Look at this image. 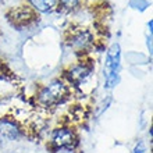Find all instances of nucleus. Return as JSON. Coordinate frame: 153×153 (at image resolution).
<instances>
[{"label": "nucleus", "mask_w": 153, "mask_h": 153, "mask_svg": "<svg viewBox=\"0 0 153 153\" xmlns=\"http://www.w3.org/2000/svg\"><path fill=\"white\" fill-rule=\"evenodd\" d=\"M70 93L68 84L63 79H53L38 91V103L43 107H53L63 103Z\"/></svg>", "instance_id": "1"}, {"label": "nucleus", "mask_w": 153, "mask_h": 153, "mask_svg": "<svg viewBox=\"0 0 153 153\" xmlns=\"http://www.w3.org/2000/svg\"><path fill=\"white\" fill-rule=\"evenodd\" d=\"M121 70V50L120 45L113 43L106 53L105 65H103V78H105V88L113 89L120 79Z\"/></svg>", "instance_id": "2"}, {"label": "nucleus", "mask_w": 153, "mask_h": 153, "mask_svg": "<svg viewBox=\"0 0 153 153\" xmlns=\"http://www.w3.org/2000/svg\"><path fill=\"white\" fill-rule=\"evenodd\" d=\"M50 141L52 145L56 148H65V149H75L78 137H76L75 131L71 127L67 125H60L52 131L50 135Z\"/></svg>", "instance_id": "3"}, {"label": "nucleus", "mask_w": 153, "mask_h": 153, "mask_svg": "<svg viewBox=\"0 0 153 153\" xmlns=\"http://www.w3.org/2000/svg\"><path fill=\"white\" fill-rule=\"evenodd\" d=\"M22 137V128L11 117L0 118V139L6 142L20 141Z\"/></svg>", "instance_id": "4"}, {"label": "nucleus", "mask_w": 153, "mask_h": 153, "mask_svg": "<svg viewBox=\"0 0 153 153\" xmlns=\"http://www.w3.org/2000/svg\"><path fill=\"white\" fill-rule=\"evenodd\" d=\"M92 65L86 64V63L75 64L67 71V81L68 84H73L74 86H81L88 82V79L92 75Z\"/></svg>", "instance_id": "5"}, {"label": "nucleus", "mask_w": 153, "mask_h": 153, "mask_svg": "<svg viewBox=\"0 0 153 153\" xmlns=\"http://www.w3.org/2000/svg\"><path fill=\"white\" fill-rule=\"evenodd\" d=\"M93 42V38H92V33L86 31V29H79L71 35L68 40V45L70 48L74 49L75 52H85L91 48V45Z\"/></svg>", "instance_id": "6"}, {"label": "nucleus", "mask_w": 153, "mask_h": 153, "mask_svg": "<svg viewBox=\"0 0 153 153\" xmlns=\"http://www.w3.org/2000/svg\"><path fill=\"white\" fill-rule=\"evenodd\" d=\"M29 4L39 13H48L56 6L57 0H28Z\"/></svg>", "instance_id": "7"}, {"label": "nucleus", "mask_w": 153, "mask_h": 153, "mask_svg": "<svg viewBox=\"0 0 153 153\" xmlns=\"http://www.w3.org/2000/svg\"><path fill=\"white\" fill-rule=\"evenodd\" d=\"M14 18H16V22L28 24L29 18H32V13H31L29 8L22 7V8H20V10H16V11H14Z\"/></svg>", "instance_id": "8"}, {"label": "nucleus", "mask_w": 153, "mask_h": 153, "mask_svg": "<svg viewBox=\"0 0 153 153\" xmlns=\"http://www.w3.org/2000/svg\"><path fill=\"white\" fill-rule=\"evenodd\" d=\"M82 0H57V3L63 10L65 11H73L75 8H78L81 6Z\"/></svg>", "instance_id": "9"}, {"label": "nucleus", "mask_w": 153, "mask_h": 153, "mask_svg": "<svg viewBox=\"0 0 153 153\" xmlns=\"http://www.w3.org/2000/svg\"><path fill=\"white\" fill-rule=\"evenodd\" d=\"M132 153H146L145 143H143V142H138L137 145H135V148H134Z\"/></svg>", "instance_id": "10"}, {"label": "nucleus", "mask_w": 153, "mask_h": 153, "mask_svg": "<svg viewBox=\"0 0 153 153\" xmlns=\"http://www.w3.org/2000/svg\"><path fill=\"white\" fill-rule=\"evenodd\" d=\"M53 153H76L75 149H65V148H56Z\"/></svg>", "instance_id": "11"}]
</instances>
